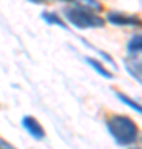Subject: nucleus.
<instances>
[{
	"mask_svg": "<svg viewBox=\"0 0 142 149\" xmlns=\"http://www.w3.org/2000/svg\"><path fill=\"white\" fill-rule=\"evenodd\" d=\"M116 96H117V100H119V101H122L126 106H129L131 109H134L136 113H141L142 111L141 104H139V103H136L134 100H131V98H129V96H126L124 93H116Z\"/></svg>",
	"mask_w": 142,
	"mask_h": 149,
	"instance_id": "obj_10",
	"label": "nucleus"
},
{
	"mask_svg": "<svg viewBox=\"0 0 142 149\" xmlns=\"http://www.w3.org/2000/svg\"><path fill=\"white\" fill-rule=\"evenodd\" d=\"M74 5H79V7H84L88 10H93L96 13H99L103 10V5H101L98 0H71Z\"/></svg>",
	"mask_w": 142,
	"mask_h": 149,
	"instance_id": "obj_8",
	"label": "nucleus"
},
{
	"mask_svg": "<svg viewBox=\"0 0 142 149\" xmlns=\"http://www.w3.org/2000/svg\"><path fill=\"white\" fill-rule=\"evenodd\" d=\"M141 33H136L134 37L127 43V55H141L142 50V42H141Z\"/></svg>",
	"mask_w": 142,
	"mask_h": 149,
	"instance_id": "obj_7",
	"label": "nucleus"
},
{
	"mask_svg": "<svg viewBox=\"0 0 142 149\" xmlns=\"http://www.w3.org/2000/svg\"><path fill=\"white\" fill-rule=\"evenodd\" d=\"M28 2H32V3H38V5H40V3H50L51 0H28Z\"/></svg>",
	"mask_w": 142,
	"mask_h": 149,
	"instance_id": "obj_11",
	"label": "nucleus"
},
{
	"mask_svg": "<svg viewBox=\"0 0 142 149\" xmlns=\"http://www.w3.org/2000/svg\"><path fill=\"white\" fill-rule=\"evenodd\" d=\"M21 126L25 128V131L32 138L35 139H43L45 138V129H43V126L40 124V121H38L37 118L33 116H23V119H21Z\"/></svg>",
	"mask_w": 142,
	"mask_h": 149,
	"instance_id": "obj_4",
	"label": "nucleus"
},
{
	"mask_svg": "<svg viewBox=\"0 0 142 149\" xmlns=\"http://www.w3.org/2000/svg\"><path fill=\"white\" fill-rule=\"evenodd\" d=\"M106 20L109 23H112V25H117V27H139L141 25L139 17L119 13V12H109L107 17H106Z\"/></svg>",
	"mask_w": 142,
	"mask_h": 149,
	"instance_id": "obj_3",
	"label": "nucleus"
},
{
	"mask_svg": "<svg viewBox=\"0 0 142 149\" xmlns=\"http://www.w3.org/2000/svg\"><path fill=\"white\" fill-rule=\"evenodd\" d=\"M86 63L89 65V66H91L93 70H94V71H96L98 74H101L103 78H107V80H111V78H112V73H111V71H109L107 68H104V65L99 63L98 60L89 58V56H88V58H86Z\"/></svg>",
	"mask_w": 142,
	"mask_h": 149,
	"instance_id": "obj_6",
	"label": "nucleus"
},
{
	"mask_svg": "<svg viewBox=\"0 0 142 149\" xmlns=\"http://www.w3.org/2000/svg\"><path fill=\"white\" fill-rule=\"evenodd\" d=\"M42 18L46 22V23H50V25H58L60 28H64V30H66V23H64V22L61 20L56 13H51V12H43Z\"/></svg>",
	"mask_w": 142,
	"mask_h": 149,
	"instance_id": "obj_9",
	"label": "nucleus"
},
{
	"mask_svg": "<svg viewBox=\"0 0 142 149\" xmlns=\"http://www.w3.org/2000/svg\"><path fill=\"white\" fill-rule=\"evenodd\" d=\"M106 128L111 138L119 146H132L139 139V128L131 118L124 114H112L106 121Z\"/></svg>",
	"mask_w": 142,
	"mask_h": 149,
	"instance_id": "obj_1",
	"label": "nucleus"
},
{
	"mask_svg": "<svg viewBox=\"0 0 142 149\" xmlns=\"http://www.w3.org/2000/svg\"><path fill=\"white\" fill-rule=\"evenodd\" d=\"M64 18L73 25V27L79 28V30H86V28H103L106 20L101 18L96 12L88 10L84 7L79 5H71L64 8Z\"/></svg>",
	"mask_w": 142,
	"mask_h": 149,
	"instance_id": "obj_2",
	"label": "nucleus"
},
{
	"mask_svg": "<svg viewBox=\"0 0 142 149\" xmlns=\"http://www.w3.org/2000/svg\"><path fill=\"white\" fill-rule=\"evenodd\" d=\"M124 66H126V71L131 74L132 78L137 81V83H141L142 80V74H141V55H127L126 58H124Z\"/></svg>",
	"mask_w": 142,
	"mask_h": 149,
	"instance_id": "obj_5",
	"label": "nucleus"
}]
</instances>
